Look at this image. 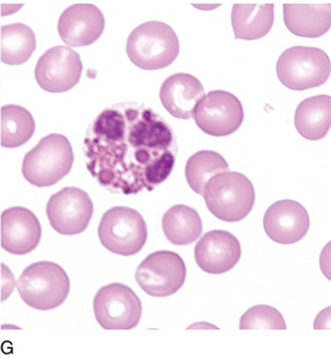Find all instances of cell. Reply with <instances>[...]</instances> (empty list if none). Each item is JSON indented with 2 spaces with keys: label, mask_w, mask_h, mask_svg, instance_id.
I'll use <instances>...</instances> for the list:
<instances>
[{
  "label": "cell",
  "mask_w": 331,
  "mask_h": 358,
  "mask_svg": "<svg viewBox=\"0 0 331 358\" xmlns=\"http://www.w3.org/2000/svg\"><path fill=\"white\" fill-rule=\"evenodd\" d=\"M232 24L236 40H260L273 28L274 5L235 4L232 6Z\"/></svg>",
  "instance_id": "obj_19"
},
{
  "label": "cell",
  "mask_w": 331,
  "mask_h": 358,
  "mask_svg": "<svg viewBox=\"0 0 331 358\" xmlns=\"http://www.w3.org/2000/svg\"><path fill=\"white\" fill-rule=\"evenodd\" d=\"M179 38L164 22H147L132 30L127 41V54L132 64L144 71L171 66L179 56Z\"/></svg>",
  "instance_id": "obj_3"
},
{
  "label": "cell",
  "mask_w": 331,
  "mask_h": 358,
  "mask_svg": "<svg viewBox=\"0 0 331 358\" xmlns=\"http://www.w3.org/2000/svg\"><path fill=\"white\" fill-rule=\"evenodd\" d=\"M98 237L103 247L112 254L134 256L147 243V223L134 208L112 207L100 219Z\"/></svg>",
  "instance_id": "obj_6"
},
{
  "label": "cell",
  "mask_w": 331,
  "mask_h": 358,
  "mask_svg": "<svg viewBox=\"0 0 331 358\" xmlns=\"http://www.w3.org/2000/svg\"><path fill=\"white\" fill-rule=\"evenodd\" d=\"M93 211L94 206L87 192L76 187H64L52 194L45 208L52 229L64 236L84 232L92 219Z\"/></svg>",
  "instance_id": "obj_11"
},
{
  "label": "cell",
  "mask_w": 331,
  "mask_h": 358,
  "mask_svg": "<svg viewBox=\"0 0 331 358\" xmlns=\"http://www.w3.org/2000/svg\"><path fill=\"white\" fill-rule=\"evenodd\" d=\"M1 248L17 256L28 255L35 250L42 227L34 212L25 207H10L1 213Z\"/></svg>",
  "instance_id": "obj_13"
},
{
  "label": "cell",
  "mask_w": 331,
  "mask_h": 358,
  "mask_svg": "<svg viewBox=\"0 0 331 358\" xmlns=\"http://www.w3.org/2000/svg\"><path fill=\"white\" fill-rule=\"evenodd\" d=\"M93 310L105 330H132L140 324L142 303L130 287L110 283L97 292Z\"/></svg>",
  "instance_id": "obj_8"
},
{
  "label": "cell",
  "mask_w": 331,
  "mask_h": 358,
  "mask_svg": "<svg viewBox=\"0 0 331 358\" xmlns=\"http://www.w3.org/2000/svg\"><path fill=\"white\" fill-rule=\"evenodd\" d=\"M203 196L209 211L227 223L244 220L255 203L252 181L237 171H225L213 176Z\"/></svg>",
  "instance_id": "obj_4"
},
{
  "label": "cell",
  "mask_w": 331,
  "mask_h": 358,
  "mask_svg": "<svg viewBox=\"0 0 331 358\" xmlns=\"http://www.w3.org/2000/svg\"><path fill=\"white\" fill-rule=\"evenodd\" d=\"M172 127L142 103H113L97 115L84 138L88 173L113 194L153 192L172 174L178 156Z\"/></svg>",
  "instance_id": "obj_1"
},
{
  "label": "cell",
  "mask_w": 331,
  "mask_h": 358,
  "mask_svg": "<svg viewBox=\"0 0 331 358\" xmlns=\"http://www.w3.org/2000/svg\"><path fill=\"white\" fill-rule=\"evenodd\" d=\"M205 96L203 85L196 76L176 73L164 80L160 100L169 115L178 120H191L197 105Z\"/></svg>",
  "instance_id": "obj_17"
},
{
  "label": "cell",
  "mask_w": 331,
  "mask_h": 358,
  "mask_svg": "<svg viewBox=\"0 0 331 358\" xmlns=\"http://www.w3.org/2000/svg\"><path fill=\"white\" fill-rule=\"evenodd\" d=\"M73 164L74 152L69 140L60 134H50L25 154L22 174L36 187H52L71 173Z\"/></svg>",
  "instance_id": "obj_2"
},
{
  "label": "cell",
  "mask_w": 331,
  "mask_h": 358,
  "mask_svg": "<svg viewBox=\"0 0 331 358\" xmlns=\"http://www.w3.org/2000/svg\"><path fill=\"white\" fill-rule=\"evenodd\" d=\"M17 289L28 306L50 310L66 301L71 291V281L61 266L41 261L25 268L17 281Z\"/></svg>",
  "instance_id": "obj_5"
},
{
  "label": "cell",
  "mask_w": 331,
  "mask_h": 358,
  "mask_svg": "<svg viewBox=\"0 0 331 358\" xmlns=\"http://www.w3.org/2000/svg\"><path fill=\"white\" fill-rule=\"evenodd\" d=\"M1 147H22L31 140L36 124L31 113L20 105H5L1 108Z\"/></svg>",
  "instance_id": "obj_23"
},
{
  "label": "cell",
  "mask_w": 331,
  "mask_h": 358,
  "mask_svg": "<svg viewBox=\"0 0 331 358\" xmlns=\"http://www.w3.org/2000/svg\"><path fill=\"white\" fill-rule=\"evenodd\" d=\"M241 330H286L283 315L274 307L258 305L241 317Z\"/></svg>",
  "instance_id": "obj_25"
},
{
  "label": "cell",
  "mask_w": 331,
  "mask_h": 358,
  "mask_svg": "<svg viewBox=\"0 0 331 358\" xmlns=\"http://www.w3.org/2000/svg\"><path fill=\"white\" fill-rule=\"evenodd\" d=\"M330 59L322 49L292 47L280 55L276 76L285 87L305 91L325 84L330 78Z\"/></svg>",
  "instance_id": "obj_7"
},
{
  "label": "cell",
  "mask_w": 331,
  "mask_h": 358,
  "mask_svg": "<svg viewBox=\"0 0 331 358\" xmlns=\"http://www.w3.org/2000/svg\"><path fill=\"white\" fill-rule=\"evenodd\" d=\"M162 230L174 245H190L202 236L203 222L195 208L174 205L162 217Z\"/></svg>",
  "instance_id": "obj_21"
},
{
  "label": "cell",
  "mask_w": 331,
  "mask_h": 358,
  "mask_svg": "<svg viewBox=\"0 0 331 358\" xmlns=\"http://www.w3.org/2000/svg\"><path fill=\"white\" fill-rule=\"evenodd\" d=\"M186 264L174 251L160 250L148 255L136 269L135 279L148 295L166 298L176 294L186 280Z\"/></svg>",
  "instance_id": "obj_9"
},
{
  "label": "cell",
  "mask_w": 331,
  "mask_h": 358,
  "mask_svg": "<svg viewBox=\"0 0 331 358\" xmlns=\"http://www.w3.org/2000/svg\"><path fill=\"white\" fill-rule=\"evenodd\" d=\"M295 129L309 141L324 138L330 131V96H311L303 100L295 110Z\"/></svg>",
  "instance_id": "obj_20"
},
{
  "label": "cell",
  "mask_w": 331,
  "mask_h": 358,
  "mask_svg": "<svg viewBox=\"0 0 331 358\" xmlns=\"http://www.w3.org/2000/svg\"><path fill=\"white\" fill-rule=\"evenodd\" d=\"M0 59L8 66H20L29 61L36 50L35 32L23 23L3 25L0 29Z\"/></svg>",
  "instance_id": "obj_22"
},
{
  "label": "cell",
  "mask_w": 331,
  "mask_h": 358,
  "mask_svg": "<svg viewBox=\"0 0 331 358\" xmlns=\"http://www.w3.org/2000/svg\"><path fill=\"white\" fill-rule=\"evenodd\" d=\"M83 62L79 54L68 47H52L37 61L35 79L49 93L71 91L79 84Z\"/></svg>",
  "instance_id": "obj_12"
},
{
  "label": "cell",
  "mask_w": 331,
  "mask_h": 358,
  "mask_svg": "<svg viewBox=\"0 0 331 358\" xmlns=\"http://www.w3.org/2000/svg\"><path fill=\"white\" fill-rule=\"evenodd\" d=\"M193 118L206 135L224 137L237 131L244 123V111L237 96L227 91H211L197 105Z\"/></svg>",
  "instance_id": "obj_10"
},
{
  "label": "cell",
  "mask_w": 331,
  "mask_h": 358,
  "mask_svg": "<svg viewBox=\"0 0 331 358\" xmlns=\"http://www.w3.org/2000/svg\"><path fill=\"white\" fill-rule=\"evenodd\" d=\"M241 244L232 232L212 230L200 237L195 248L197 266L208 274L232 271L241 259Z\"/></svg>",
  "instance_id": "obj_15"
},
{
  "label": "cell",
  "mask_w": 331,
  "mask_h": 358,
  "mask_svg": "<svg viewBox=\"0 0 331 358\" xmlns=\"http://www.w3.org/2000/svg\"><path fill=\"white\" fill-rule=\"evenodd\" d=\"M283 22L295 36L318 38L330 30L331 5L283 4Z\"/></svg>",
  "instance_id": "obj_18"
},
{
  "label": "cell",
  "mask_w": 331,
  "mask_h": 358,
  "mask_svg": "<svg viewBox=\"0 0 331 358\" xmlns=\"http://www.w3.org/2000/svg\"><path fill=\"white\" fill-rule=\"evenodd\" d=\"M225 171H229V164L223 156L212 150H200L188 159L185 176L192 191L203 195L209 181Z\"/></svg>",
  "instance_id": "obj_24"
},
{
  "label": "cell",
  "mask_w": 331,
  "mask_h": 358,
  "mask_svg": "<svg viewBox=\"0 0 331 358\" xmlns=\"http://www.w3.org/2000/svg\"><path fill=\"white\" fill-rule=\"evenodd\" d=\"M105 29V18L92 4H74L61 13L57 31L68 47H88L99 40Z\"/></svg>",
  "instance_id": "obj_14"
},
{
  "label": "cell",
  "mask_w": 331,
  "mask_h": 358,
  "mask_svg": "<svg viewBox=\"0 0 331 358\" xmlns=\"http://www.w3.org/2000/svg\"><path fill=\"white\" fill-rule=\"evenodd\" d=\"M309 227V213L295 200H279L272 203L264 215L265 231L276 243H297L307 236Z\"/></svg>",
  "instance_id": "obj_16"
}]
</instances>
